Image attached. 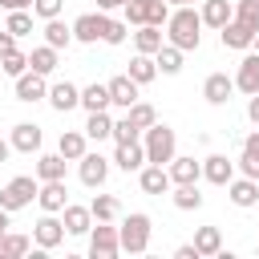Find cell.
<instances>
[{
	"instance_id": "obj_19",
	"label": "cell",
	"mask_w": 259,
	"mask_h": 259,
	"mask_svg": "<svg viewBox=\"0 0 259 259\" xmlns=\"http://www.w3.org/2000/svg\"><path fill=\"white\" fill-rule=\"evenodd\" d=\"M12 150H20V154H36V150H40V125H32V121L12 125Z\"/></svg>"
},
{
	"instance_id": "obj_46",
	"label": "cell",
	"mask_w": 259,
	"mask_h": 259,
	"mask_svg": "<svg viewBox=\"0 0 259 259\" xmlns=\"http://www.w3.org/2000/svg\"><path fill=\"white\" fill-rule=\"evenodd\" d=\"M174 255H178V259H202V255H198V247H194V243H182V247H178V251H174Z\"/></svg>"
},
{
	"instance_id": "obj_25",
	"label": "cell",
	"mask_w": 259,
	"mask_h": 259,
	"mask_svg": "<svg viewBox=\"0 0 259 259\" xmlns=\"http://www.w3.org/2000/svg\"><path fill=\"white\" fill-rule=\"evenodd\" d=\"M65 162H69V158H65L61 150H57V154H40V158H36V178H40V182L65 178Z\"/></svg>"
},
{
	"instance_id": "obj_11",
	"label": "cell",
	"mask_w": 259,
	"mask_h": 259,
	"mask_svg": "<svg viewBox=\"0 0 259 259\" xmlns=\"http://www.w3.org/2000/svg\"><path fill=\"white\" fill-rule=\"evenodd\" d=\"M235 89H243L247 97L259 93V53L251 49L243 61H239V73H235Z\"/></svg>"
},
{
	"instance_id": "obj_35",
	"label": "cell",
	"mask_w": 259,
	"mask_h": 259,
	"mask_svg": "<svg viewBox=\"0 0 259 259\" xmlns=\"http://www.w3.org/2000/svg\"><path fill=\"white\" fill-rule=\"evenodd\" d=\"M28 235H8V231H0V259H20V255H28Z\"/></svg>"
},
{
	"instance_id": "obj_44",
	"label": "cell",
	"mask_w": 259,
	"mask_h": 259,
	"mask_svg": "<svg viewBox=\"0 0 259 259\" xmlns=\"http://www.w3.org/2000/svg\"><path fill=\"white\" fill-rule=\"evenodd\" d=\"M61 8H65V0H32V12H36L40 20H53V16H61Z\"/></svg>"
},
{
	"instance_id": "obj_40",
	"label": "cell",
	"mask_w": 259,
	"mask_h": 259,
	"mask_svg": "<svg viewBox=\"0 0 259 259\" xmlns=\"http://www.w3.org/2000/svg\"><path fill=\"white\" fill-rule=\"evenodd\" d=\"M125 113H130V121H134L138 130H150V125L158 121V113H154V105H146V101H134V105H130Z\"/></svg>"
},
{
	"instance_id": "obj_15",
	"label": "cell",
	"mask_w": 259,
	"mask_h": 259,
	"mask_svg": "<svg viewBox=\"0 0 259 259\" xmlns=\"http://www.w3.org/2000/svg\"><path fill=\"white\" fill-rule=\"evenodd\" d=\"M138 178H142V190L146 194H166L174 182H170V170L166 166H158V162H150V166H142L138 170Z\"/></svg>"
},
{
	"instance_id": "obj_4",
	"label": "cell",
	"mask_w": 259,
	"mask_h": 259,
	"mask_svg": "<svg viewBox=\"0 0 259 259\" xmlns=\"http://www.w3.org/2000/svg\"><path fill=\"white\" fill-rule=\"evenodd\" d=\"M36 190H40V182H36V178L16 174V178L0 190V206H4V210H20V206H28V202L36 198Z\"/></svg>"
},
{
	"instance_id": "obj_31",
	"label": "cell",
	"mask_w": 259,
	"mask_h": 259,
	"mask_svg": "<svg viewBox=\"0 0 259 259\" xmlns=\"http://www.w3.org/2000/svg\"><path fill=\"white\" fill-rule=\"evenodd\" d=\"M57 53H61V49H53V45L32 49V53H28V69H36V73H45V77H49V73L57 69Z\"/></svg>"
},
{
	"instance_id": "obj_3",
	"label": "cell",
	"mask_w": 259,
	"mask_h": 259,
	"mask_svg": "<svg viewBox=\"0 0 259 259\" xmlns=\"http://www.w3.org/2000/svg\"><path fill=\"white\" fill-rule=\"evenodd\" d=\"M117 235H121V251L142 255V251L150 247V214H130V219L117 227Z\"/></svg>"
},
{
	"instance_id": "obj_21",
	"label": "cell",
	"mask_w": 259,
	"mask_h": 259,
	"mask_svg": "<svg viewBox=\"0 0 259 259\" xmlns=\"http://www.w3.org/2000/svg\"><path fill=\"white\" fill-rule=\"evenodd\" d=\"M166 170H170V182H174V186H178V182H198V178H202V162H194V158H178V154L170 158Z\"/></svg>"
},
{
	"instance_id": "obj_53",
	"label": "cell",
	"mask_w": 259,
	"mask_h": 259,
	"mask_svg": "<svg viewBox=\"0 0 259 259\" xmlns=\"http://www.w3.org/2000/svg\"><path fill=\"white\" fill-rule=\"evenodd\" d=\"M166 4H178V8H182V4H194V0H166Z\"/></svg>"
},
{
	"instance_id": "obj_12",
	"label": "cell",
	"mask_w": 259,
	"mask_h": 259,
	"mask_svg": "<svg viewBox=\"0 0 259 259\" xmlns=\"http://www.w3.org/2000/svg\"><path fill=\"white\" fill-rule=\"evenodd\" d=\"M219 36H223V45H227V49H239V53L255 49V32H251L247 24H239V20H227V24L219 28Z\"/></svg>"
},
{
	"instance_id": "obj_26",
	"label": "cell",
	"mask_w": 259,
	"mask_h": 259,
	"mask_svg": "<svg viewBox=\"0 0 259 259\" xmlns=\"http://www.w3.org/2000/svg\"><path fill=\"white\" fill-rule=\"evenodd\" d=\"M105 174H109V162H105L101 154H85V158H81V182H85V186H101Z\"/></svg>"
},
{
	"instance_id": "obj_45",
	"label": "cell",
	"mask_w": 259,
	"mask_h": 259,
	"mask_svg": "<svg viewBox=\"0 0 259 259\" xmlns=\"http://www.w3.org/2000/svg\"><path fill=\"white\" fill-rule=\"evenodd\" d=\"M125 32H130V28H125L121 20H109V24H105V36H101V40H105V45H121V40H125Z\"/></svg>"
},
{
	"instance_id": "obj_5",
	"label": "cell",
	"mask_w": 259,
	"mask_h": 259,
	"mask_svg": "<svg viewBox=\"0 0 259 259\" xmlns=\"http://www.w3.org/2000/svg\"><path fill=\"white\" fill-rule=\"evenodd\" d=\"M125 20L130 24H166L170 4L166 0H125Z\"/></svg>"
},
{
	"instance_id": "obj_41",
	"label": "cell",
	"mask_w": 259,
	"mask_h": 259,
	"mask_svg": "<svg viewBox=\"0 0 259 259\" xmlns=\"http://www.w3.org/2000/svg\"><path fill=\"white\" fill-rule=\"evenodd\" d=\"M0 69H4L8 77H20V73H28V57H24L20 49H12V53L0 57Z\"/></svg>"
},
{
	"instance_id": "obj_52",
	"label": "cell",
	"mask_w": 259,
	"mask_h": 259,
	"mask_svg": "<svg viewBox=\"0 0 259 259\" xmlns=\"http://www.w3.org/2000/svg\"><path fill=\"white\" fill-rule=\"evenodd\" d=\"M8 214H12V210H4V206H0V231L8 227Z\"/></svg>"
},
{
	"instance_id": "obj_51",
	"label": "cell",
	"mask_w": 259,
	"mask_h": 259,
	"mask_svg": "<svg viewBox=\"0 0 259 259\" xmlns=\"http://www.w3.org/2000/svg\"><path fill=\"white\" fill-rule=\"evenodd\" d=\"M8 150H12V142H4V138H0V162L8 158Z\"/></svg>"
},
{
	"instance_id": "obj_24",
	"label": "cell",
	"mask_w": 259,
	"mask_h": 259,
	"mask_svg": "<svg viewBox=\"0 0 259 259\" xmlns=\"http://www.w3.org/2000/svg\"><path fill=\"white\" fill-rule=\"evenodd\" d=\"M77 36H73V24H65L61 16H53V20H45V45H53V49H69Z\"/></svg>"
},
{
	"instance_id": "obj_42",
	"label": "cell",
	"mask_w": 259,
	"mask_h": 259,
	"mask_svg": "<svg viewBox=\"0 0 259 259\" xmlns=\"http://www.w3.org/2000/svg\"><path fill=\"white\" fill-rule=\"evenodd\" d=\"M8 32H12V36H28V32H32V16H28V8L8 12Z\"/></svg>"
},
{
	"instance_id": "obj_20",
	"label": "cell",
	"mask_w": 259,
	"mask_h": 259,
	"mask_svg": "<svg viewBox=\"0 0 259 259\" xmlns=\"http://www.w3.org/2000/svg\"><path fill=\"white\" fill-rule=\"evenodd\" d=\"M113 162H117L125 174L142 170V166H146V146H138V142H117V154H113Z\"/></svg>"
},
{
	"instance_id": "obj_37",
	"label": "cell",
	"mask_w": 259,
	"mask_h": 259,
	"mask_svg": "<svg viewBox=\"0 0 259 259\" xmlns=\"http://www.w3.org/2000/svg\"><path fill=\"white\" fill-rule=\"evenodd\" d=\"M89 210H93V219H97V223H113V219L121 214V206H117V198H113V194H97V198L89 202Z\"/></svg>"
},
{
	"instance_id": "obj_27",
	"label": "cell",
	"mask_w": 259,
	"mask_h": 259,
	"mask_svg": "<svg viewBox=\"0 0 259 259\" xmlns=\"http://www.w3.org/2000/svg\"><path fill=\"white\" fill-rule=\"evenodd\" d=\"M239 170H243L247 178H255V182H259V134H251V138H243V154H239Z\"/></svg>"
},
{
	"instance_id": "obj_43",
	"label": "cell",
	"mask_w": 259,
	"mask_h": 259,
	"mask_svg": "<svg viewBox=\"0 0 259 259\" xmlns=\"http://www.w3.org/2000/svg\"><path fill=\"white\" fill-rule=\"evenodd\" d=\"M138 138H142V130L130 121V113L121 121H113V142H138Z\"/></svg>"
},
{
	"instance_id": "obj_14",
	"label": "cell",
	"mask_w": 259,
	"mask_h": 259,
	"mask_svg": "<svg viewBox=\"0 0 259 259\" xmlns=\"http://www.w3.org/2000/svg\"><path fill=\"white\" fill-rule=\"evenodd\" d=\"M202 178L214 182V186H227V182L235 178V162H231L227 154H210V158L202 162Z\"/></svg>"
},
{
	"instance_id": "obj_17",
	"label": "cell",
	"mask_w": 259,
	"mask_h": 259,
	"mask_svg": "<svg viewBox=\"0 0 259 259\" xmlns=\"http://www.w3.org/2000/svg\"><path fill=\"white\" fill-rule=\"evenodd\" d=\"M227 194H231L235 206H255V202H259V182L247 178V174H243V178H231V182H227Z\"/></svg>"
},
{
	"instance_id": "obj_10",
	"label": "cell",
	"mask_w": 259,
	"mask_h": 259,
	"mask_svg": "<svg viewBox=\"0 0 259 259\" xmlns=\"http://www.w3.org/2000/svg\"><path fill=\"white\" fill-rule=\"evenodd\" d=\"M40 97H49V85H45V73H36V69H28V73H20L16 77V101H40Z\"/></svg>"
},
{
	"instance_id": "obj_7",
	"label": "cell",
	"mask_w": 259,
	"mask_h": 259,
	"mask_svg": "<svg viewBox=\"0 0 259 259\" xmlns=\"http://www.w3.org/2000/svg\"><path fill=\"white\" fill-rule=\"evenodd\" d=\"M65 235H69V231H65V219H57V214H49V210H45V219L32 227V239H36V247H40V251L61 247V243H65Z\"/></svg>"
},
{
	"instance_id": "obj_23",
	"label": "cell",
	"mask_w": 259,
	"mask_h": 259,
	"mask_svg": "<svg viewBox=\"0 0 259 259\" xmlns=\"http://www.w3.org/2000/svg\"><path fill=\"white\" fill-rule=\"evenodd\" d=\"M202 24H210V28H223L227 20H235V8H231V0H202Z\"/></svg>"
},
{
	"instance_id": "obj_2",
	"label": "cell",
	"mask_w": 259,
	"mask_h": 259,
	"mask_svg": "<svg viewBox=\"0 0 259 259\" xmlns=\"http://www.w3.org/2000/svg\"><path fill=\"white\" fill-rule=\"evenodd\" d=\"M146 134V162H158V166H166L170 158H174V130L170 125H162V121H154L150 130H142Z\"/></svg>"
},
{
	"instance_id": "obj_38",
	"label": "cell",
	"mask_w": 259,
	"mask_h": 259,
	"mask_svg": "<svg viewBox=\"0 0 259 259\" xmlns=\"http://www.w3.org/2000/svg\"><path fill=\"white\" fill-rule=\"evenodd\" d=\"M194 247H198V255H219V251H223V235H219V227H198Z\"/></svg>"
},
{
	"instance_id": "obj_6",
	"label": "cell",
	"mask_w": 259,
	"mask_h": 259,
	"mask_svg": "<svg viewBox=\"0 0 259 259\" xmlns=\"http://www.w3.org/2000/svg\"><path fill=\"white\" fill-rule=\"evenodd\" d=\"M117 251H121V235H117V227L97 223V227L89 231V255H93V259H113Z\"/></svg>"
},
{
	"instance_id": "obj_39",
	"label": "cell",
	"mask_w": 259,
	"mask_h": 259,
	"mask_svg": "<svg viewBox=\"0 0 259 259\" xmlns=\"http://www.w3.org/2000/svg\"><path fill=\"white\" fill-rule=\"evenodd\" d=\"M235 20L247 24L251 32H259V0H239L235 4Z\"/></svg>"
},
{
	"instance_id": "obj_18",
	"label": "cell",
	"mask_w": 259,
	"mask_h": 259,
	"mask_svg": "<svg viewBox=\"0 0 259 259\" xmlns=\"http://www.w3.org/2000/svg\"><path fill=\"white\" fill-rule=\"evenodd\" d=\"M109 101H113V105H121V109H130V105L138 101V81H134L130 73L113 77V81H109Z\"/></svg>"
},
{
	"instance_id": "obj_36",
	"label": "cell",
	"mask_w": 259,
	"mask_h": 259,
	"mask_svg": "<svg viewBox=\"0 0 259 259\" xmlns=\"http://www.w3.org/2000/svg\"><path fill=\"white\" fill-rule=\"evenodd\" d=\"M85 138H93V142H101V138H113V121H109V113H105V109L89 113V121H85Z\"/></svg>"
},
{
	"instance_id": "obj_1",
	"label": "cell",
	"mask_w": 259,
	"mask_h": 259,
	"mask_svg": "<svg viewBox=\"0 0 259 259\" xmlns=\"http://www.w3.org/2000/svg\"><path fill=\"white\" fill-rule=\"evenodd\" d=\"M166 40H170V45H178L182 53L198 49V45H202V16H198L190 4L174 8V12H170V20H166Z\"/></svg>"
},
{
	"instance_id": "obj_9",
	"label": "cell",
	"mask_w": 259,
	"mask_h": 259,
	"mask_svg": "<svg viewBox=\"0 0 259 259\" xmlns=\"http://www.w3.org/2000/svg\"><path fill=\"white\" fill-rule=\"evenodd\" d=\"M36 202H40V210H49V214H61V210L69 206L65 178H57V182H40V190H36Z\"/></svg>"
},
{
	"instance_id": "obj_54",
	"label": "cell",
	"mask_w": 259,
	"mask_h": 259,
	"mask_svg": "<svg viewBox=\"0 0 259 259\" xmlns=\"http://www.w3.org/2000/svg\"><path fill=\"white\" fill-rule=\"evenodd\" d=\"M255 53H259V32H255Z\"/></svg>"
},
{
	"instance_id": "obj_33",
	"label": "cell",
	"mask_w": 259,
	"mask_h": 259,
	"mask_svg": "<svg viewBox=\"0 0 259 259\" xmlns=\"http://www.w3.org/2000/svg\"><path fill=\"white\" fill-rule=\"evenodd\" d=\"M81 105H85L89 113H97V109L113 105V101H109V85H97V81H93V85H85V89H81Z\"/></svg>"
},
{
	"instance_id": "obj_30",
	"label": "cell",
	"mask_w": 259,
	"mask_h": 259,
	"mask_svg": "<svg viewBox=\"0 0 259 259\" xmlns=\"http://www.w3.org/2000/svg\"><path fill=\"white\" fill-rule=\"evenodd\" d=\"M57 150L69 158V162H81L89 150H85V134H77V130H65L61 134V142H57Z\"/></svg>"
},
{
	"instance_id": "obj_29",
	"label": "cell",
	"mask_w": 259,
	"mask_h": 259,
	"mask_svg": "<svg viewBox=\"0 0 259 259\" xmlns=\"http://www.w3.org/2000/svg\"><path fill=\"white\" fill-rule=\"evenodd\" d=\"M154 61H158V73H166V77H174V73L182 69V49L166 40V45H162V49L154 53Z\"/></svg>"
},
{
	"instance_id": "obj_16",
	"label": "cell",
	"mask_w": 259,
	"mask_h": 259,
	"mask_svg": "<svg viewBox=\"0 0 259 259\" xmlns=\"http://www.w3.org/2000/svg\"><path fill=\"white\" fill-rule=\"evenodd\" d=\"M49 101H53V109H57V113H69V109H77V105H81V89H77L73 81H57V85L49 89Z\"/></svg>"
},
{
	"instance_id": "obj_50",
	"label": "cell",
	"mask_w": 259,
	"mask_h": 259,
	"mask_svg": "<svg viewBox=\"0 0 259 259\" xmlns=\"http://www.w3.org/2000/svg\"><path fill=\"white\" fill-rule=\"evenodd\" d=\"M101 12H113V8H125V0H97Z\"/></svg>"
},
{
	"instance_id": "obj_8",
	"label": "cell",
	"mask_w": 259,
	"mask_h": 259,
	"mask_svg": "<svg viewBox=\"0 0 259 259\" xmlns=\"http://www.w3.org/2000/svg\"><path fill=\"white\" fill-rule=\"evenodd\" d=\"M105 24H109V16L97 8V12H81L77 20H73V36L77 40H85V45H97L101 36H105Z\"/></svg>"
},
{
	"instance_id": "obj_34",
	"label": "cell",
	"mask_w": 259,
	"mask_h": 259,
	"mask_svg": "<svg viewBox=\"0 0 259 259\" xmlns=\"http://www.w3.org/2000/svg\"><path fill=\"white\" fill-rule=\"evenodd\" d=\"M174 206H178V210H198V206H202L198 182H178V186H174Z\"/></svg>"
},
{
	"instance_id": "obj_47",
	"label": "cell",
	"mask_w": 259,
	"mask_h": 259,
	"mask_svg": "<svg viewBox=\"0 0 259 259\" xmlns=\"http://www.w3.org/2000/svg\"><path fill=\"white\" fill-rule=\"evenodd\" d=\"M12 49H16V36L4 28V32H0V57H4V53H12Z\"/></svg>"
},
{
	"instance_id": "obj_49",
	"label": "cell",
	"mask_w": 259,
	"mask_h": 259,
	"mask_svg": "<svg viewBox=\"0 0 259 259\" xmlns=\"http://www.w3.org/2000/svg\"><path fill=\"white\" fill-rule=\"evenodd\" d=\"M0 8H8V12H20V8H32V0H0Z\"/></svg>"
},
{
	"instance_id": "obj_22",
	"label": "cell",
	"mask_w": 259,
	"mask_h": 259,
	"mask_svg": "<svg viewBox=\"0 0 259 259\" xmlns=\"http://www.w3.org/2000/svg\"><path fill=\"white\" fill-rule=\"evenodd\" d=\"M61 214H65V231H69V235H89V231H93V210H89V206H73V202H69Z\"/></svg>"
},
{
	"instance_id": "obj_28",
	"label": "cell",
	"mask_w": 259,
	"mask_h": 259,
	"mask_svg": "<svg viewBox=\"0 0 259 259\" xmlns=\"http://www.w3.org/2000/svg\"><path fill=\"white\" fill-rule=\"evenodd\" d=\"M134 45H138V53H158L162 49V24H138V32H134Z\"/></svg>"
},
{
	"instance_id": "obj_13",
	"label": "cell",
	"mask_w": 259,
	"mask_h": 259,
	"mask_svg": "<svg viewBox=\"0 0 259 259\" xmlns=\"http://www.w3.org/2000/svg\"><path fill=\"white\" fill-rule=\"evenodd\" d=\"M231 93H235V77H227V73H210L206 85H202V97H206L210 105H227Z\"/></svg>"
},
{
	"instance_id": "obj_32",
	"label": "cell",
	"mask_w": 259,
	"mask_h": 259,
	"mask_svg": "<svg viewBox=\"0 0 259 259\" xmlns=\"http://www.w3.org/2000/svg\"><path fill=\"white\" fill-rule=\"evenodd\" d=\"M130 77H134L138 85H146V81H154V77H158V61H154L150 53H138V57L130 61Z\"/></svg>"
},
{
	"instance_id": "obj_48",
	"label": "cell",
	"mask_w": 259,
	"mask_h": 259,
	"mask_svg": "<svg viewBox=\"0 0 259 259\" xmlns=\"http://www.w3.org/2000/svg\"><path fill=\"white\" fill-rule=\"evenodd\" d=\"M247 117L259 125V93H251V101H247Z\"/></svg>"
}]
</instances>
